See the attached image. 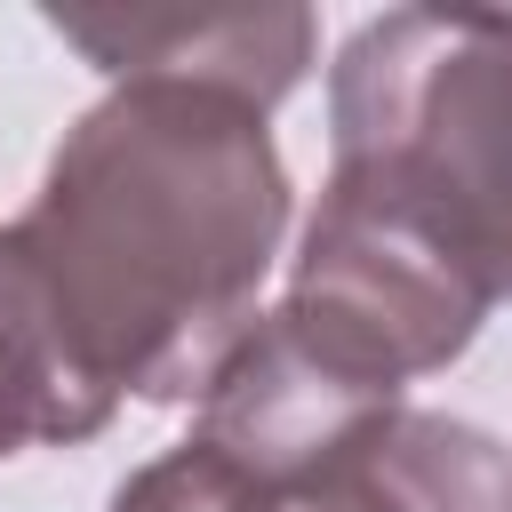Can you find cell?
<instances>
[{
  "label": "cell",
  "mask_w": 512,
  "mask_h": 512,
  "mask_svg": "<svg viewBox=\"0 0 512 512\" xmlns=\"http://www.w3.org/2000/svg\"><path fill=\"white\" fill-rule=\"evenodd\" d=\"M288 232V168L256 104L120 80L0 224V312L96 400H200L256 328Z\"/></svg>",
  "instance_id": "cell-1"
},
{
  "label": "cell",
  "mask_w": 512,
  "mask_h": 512,
  "mask_svg": "<svg viewBox=\"0 0 512 512\" xmlns=\"http://www.w3.org/2000/svg\"><path fill=\"white\" fill-rule=\"evenodd\" d=\"M328 144V176L416 216L488 304L512 296V16H368L328 72Z\"/></svg>",
  "instance_id": "cell-2"
},
{
  "label": "cell",
  "mask_w": 512,
  "mask_h": 512,
  "mask_svg": "<svg viewBox=\"0 0 512 512\" xmlns=\"http://www.w3.org/2000/svg\"><path fill=\"white\" fill-rule=\"evenodd\" d=\"M280 304L312 320L328 344H344L360 368H376L384 384L448 368L488 320V288L416 216H400L392 200L344 176L320 184V208L304 224L296 280Z\"/></svg>",
  "instance_id": "cell-3"
},
{
  "label": "cell",
  "mask_w": 512,
  "mask_h": 512,
  "mask_svg": "<svg viewBox=\"0 0 512 512\" xmlns=\"http://www.w3.org/2000/svg\"><path fill=\"white\" fill-rule=\"evenodd\" d=\"M400 408V384L360 368L344 344H328L312 320L256 312V328L232 344L216 384L200 392V432L216 456H232L256 488H296L320 464H336L360 432H376Z\"/></svg>",
  "instance_id": "cell-4"
},
{
  "label": "cell",
  "mask_w": 512,
  "mask_h": 512,
  "mask_svg": "<svg viewBox=\"0 0 512 512\" xmlns=\"http://www.w3.org/2000/svg\"><path fill=\"white\" fill-rule=\"evenodd\" d=\"M96 72L120 80H176V88H216L256 112H272L304 64H312V8H240V16H48Z\"/></svg>",
  "instance_id": "cell-5"
},
{
  "label": "cell",
  "mask_w": 512,
  "mask_h": 512,
  "mask_svg": "<svg viewBox=\"0 0 512 512\" xmlns=\"http://www.w3.org/2000/svg\"><path fill=\"white\" fill-rule=\"evenodd\" d=\"M264 512H512V448L464 416L392 408L312 480L264 488Z\"/></svg>",
  "instance_id": "cell-6"
},
{
  "label": "cell",
  "mask_w": 512,
  "mask_h": 512,
  "mask_svg": "<svg viewBox=\"0 0 512 512\" xmlns=\"http://www.w3.org/2000/svg\"><path fill=\"white\" fill-rule=\"evenodd\" d=\"M104 424H112V400H96L88 384H72L48 360V344L0 312V456L72 448V440H96Z\"/></svg>",
  "instance_id": "cell-7"
},
{
  "label": "cell",
  "mask_w": 512,
  "mask_h": 512,
  "mask_svg": "<svg viewBox=\"0 0 512 512\" xmlns=\"http://www.w3.org/2000/svg\"><path fill=\"white\" fill-rule=\"evenodd\" d=\"M112 512H264V488L208 440H184V448L152 456L144 472H128Z\"/></svg>",
  "instance_id": "cell-8"
}]
</instances>
